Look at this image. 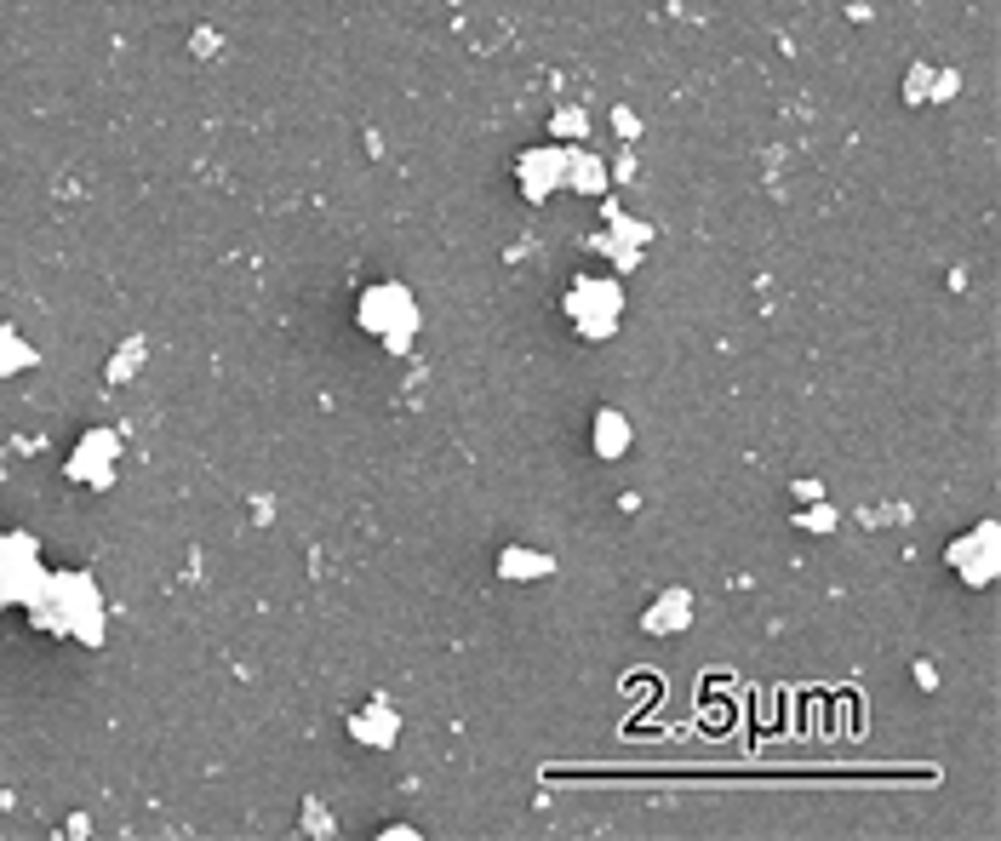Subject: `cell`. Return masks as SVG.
<instances>
[{"label":"cell","mask_w":1001,"mask_h":841,"mask_svg":"<svg viewBox=\"0 0 1001 841\" xmlns=\"http://www.w3.org/2000/svg\"><path fill=\"white\" fill-rule=\"evenodd\" d=\"M567 315L584 327V338H607L618 321V287L613 281H578L567 298Z\"/></svg>","instance_id":"obj_2"},{"label":"cell","mask_w":1001,"mask_h":841,"mask_svg":"<svg viewBox=\"0 0 1001 841\" xmlns=\"http://www.w3.org/2000/svg\"><path fill=\"white\" fill-rule=\"evenodd\" d=\"M595 430H607V441L595 435V447H601V452H624V418H618V412H601V418H595Z\"/></svg>","instance_id":"obj_3"},{"label":"cell","mask_w":1001,"mask_h":841,"mask_svg":"<svg viewBox=\"0 0 1001 841\" xmlns=\"http://www.w3.org/2000/svg\"><path fill=\"white\" fill-rule=\"evenodd\" d=\"M504 567H550L544 555H521V550H504Z\"/></svg>","instance_id":"obj_4"},{"label":"cell","mask_w":1001,"mask_h":841,"mask_svg":"<svg viewBox=\"0 0 1001 841\" xmlns=\"http://www.w3.org/2000/svg\"><path fill=\"white\" fill-rule=\"evenodd\" d=\"M361 327H372L389 349H407L412 327H418V304L401 287H372L361 298Z\"/></svg>","instance_id":"obj_1"}]
</instances>
